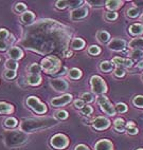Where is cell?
<instances>
[{
	"label": "cell",
	"mask_w": 143,
	"mask_h": 150,
	"mask_svg": "<svg viewBox=\"0 0 143 150\" xmlns=\"http://www.w3.org/2000/svg\"><path fill=\"white\" fill-rule=\"evenodd\" d=\"M68 115L69 114H68V112L66 110H58V111L55 112V118L60 120V121H64V120L68 118Z\"/></svg>",
	"instance_id": "cell-34"
},
{
	"label": "cell",
	"mask_w": 143,
	"mask_h": 150,
	"mask_svg": "<svg viewBox=\"0 0 143 150\" xmlns=\"http://www.w3.org/2000/svg\"><path fill=\"white\" fill-rule=\"evenodd\" d=\"M20 19H21V21L23 22V23H31V22L35 19V14L31 11H27L22 14Z\"/></svg>",
	"instance_id": "cell-23"
},
{
	"label": "cell",
	"mask_w": 143,
	"mask_h": 150,
	"mask_svg": "<svg viewBox=\"0 0 143 150\" xmlns=\"http://www.w3.org/2000/svg\"><path fill=\"white\" fill-rule=\"evenodd\" d=\"M97 40L100 41L101 43H107L108 41L110 40V34L107 31H100L97 33Z\"/></svg>",
	"instance_id": "cell-24"
},
{
	"label": "cell",
	"mask_w": 143,
	"mask_h": 150,
	"mask_svg": "<svg viewBox=\"0 0 143 150\" xmlns=\"http://www.w3.org/2000/svg\"><path fill=\"white\" fill-rule=\"evenodd\" d=\"M115 108H116L117 113H125V112H127V110H128L127 105L124 104V103H118V104L115 106Z\"/></svg>",
	"instance_id": "cell-33"
},
{
	"label": "cell",
	"mask_w": 143,
	"mask_h": 150,
	"mask_svg": "<svg viewBox=\"0 0 143 150\" xmlns=\"http://www.w3.org/2000/svg\"><path fill=\"white\" fill-rule=\"evenodd\" d=\"M140 8H138L137 6H132L127 10L126 12V15L127 17H129V18H137V17L140 16Z\"/></svg>",
	"instance_id": "cell-28"
},
{
	"label": "cell",
	"mask_w": 143,
	"mask_h": 150,
	"mask_svg": "<svg viewBox=\"0 0 143 150\" xmlns=\"http://www.w3.org/2000/svg\"><path fill=\"white\" fill-rule=\"evenodd\" d=\"M14 10H15V12H17V13H24V12H27V6H26L23 2H18L15 4Z\"/></svg>",
	"instance_id": "cell-39"
},
{
	"label": "cell",
	"mask_w": 143,
	"mask_h": 150,
	"mask_svg": "<svg viewBox=\"0 0 143 150\" xmlns=\"http://www.w3.org/2000/svg\"><path fill=\"white\" fill-rule=\"evenodd\" d=\"M128 48L130 50H135V49H143V37H136L129 41L128 43Z\"/></svg>",
	"instance_id": "cell-19"
},
{
	"label": "cell",
	"mask_w": 143,
	"mask_h": 150,
	"mask_svg": "<svg viewBox=\"0 0 143 150\" xmlns=\"http://www.w3.org/2000/svg\"><path fill=\"white\" fill-rule=\"evenodd\" d=\"M130 56L135 59H140L143 57V50L141 49H135V50H132L130 52Z\"/></svg>",
	"instance_id": "cell-35"
},
{
	"label": "cell",
	"mask_w": 143,
	"mask_h": 150,
	"mask_svg": "<svg viewBox=\"0 0 143 150\" xmlns=\"http://www.w3.org/2000/svg\"><path fill=\"white\" fill-rule=\"evenodd\" d=\"M41 69L47 74H56L62 68V62L56 56H48L41 60Z\"/></svg>",
	"instance_id": "cell-2"
},
{
	"label": "cell",
	"mask_w": 143,
	"mask_h": 150,
	"mask_svg": "<svg viewBox=\"0 0 143 150\" xmlns=\"http://www.w3.org/2000/svg\"><path fill=\"white\" fill-rule=\"evenodd\" d=\"M124 2L120 1V0H108L106 1V8L111 12H116L117 10H119L123 6Z\"/></svg>",
	"instance_id": "cell-16"
},
{
	"label": "cell",
	"mask_w": 143,
	"mask_h": 150,
	"mask_svg": "<svg viewBox=\"0 0 143 150\" xmlns=\"http://www.w3.org/2000/svg\"><path fill=\"white\" fill-rule=\"evenodd\" d=\"M113 129L118 132H124L126 130V123L123 118L119 117L113 121Z\"/></svg>",
	"instance_id": "cell-18"
},
{
	"label": "cell",
	"mask_w": 143,
	"mask_h": 150,
	"mask_svg": "<svg viewBox=\"0 0 143 150\" xmlns=\"http://www.w3.org/2000/svg\"><path fill=\"white\" fill-rule=\"evenodd\" d=\"M55 6H56L57 8L63 10V8H66L67 6H69V1H64V0L62 1V0H60V1H56Z\"/></svg>",
	"instance_id": "cell-42"
},
{
	"label": "cell",
	"mask_w": 143,
	"mask_h": 150,
	"mask_svg": "<svg viewBox=\"0 0 143 150\" xmlns=\"http://www.w3.org/2000/svg\"><path fill=\"white\" fill-rule=\"evenodd\" d=\"M105 18L108 21H113V20H116V19L118 18V13H117V12L108 11V12H106V14H105Z\"/></svg>",
	"instance_id": "cell-40"
},
{
	"label": "cell",
	"mask_w": 143,
	"mask_h": 150,
	"mask_svg": "<svg viewBox=\"0 0 143 150\" xmlns=\"http://www.w3.org/2000/svg\"><path fill=\"white\" fill-rule=\"evenodd\" d=\"M27 81L31 86H38L41 83V76L39 74H28Z\"/></svg>",
	"instance_id": "cell-22"
},
{
	"label": "cell",
	"mask_w": 143,
	"mask_h": 150,
	"mask_svg": "<svg viewBox=\"0 0 143 150\" xmlns=\"http://www.w3.org/2000/svg\"><path fill=\"white\" fill-rule=\"evenodd\" d=\"M14 112L13 105L6 102H0V114H12Z\"/></svg>",
	"instance_id": "cell-20"
},
{
	"label": "cell",
	"mask_w": 143,
	"mask_h": 150,
	"mask_svg": "<svg viewBox=\"0 0 143 150\" xmlns=\"http://www.w3.org/2000/svg\"><path fill=\"white\" fill-rule=\"evenodd\" d=\"M85 45H86V42H85L82 38L75 37V38H73L72 41H71L70 47L73 50H82V49H84Z\"/></svg>",
	"instance_id": "cell-21"
},
{
	"label": "cell",
	"mask_w": 143,
	"mask_h": 150,
	"mask_svg": "<svg viewBox=\"0 0 143 150\" xmlns=\"http://www.w3.org/2000/svg\"><path fill=\"white\" fill-rule=\"evenodd\" d=\"M9 46L10 45L6 40H0V51H6Z\"/></svg>",
	"instance_id": "cell-47"
},
{
	"label": "cell",
	"mask_w": 143,
	"mask_h": 150,
	"mask_svg": "<svg viewBox=\"0 0 143 150\" xmlns=\"http://www.w3.org/2000/svg\"><path fill=\"white\" fill-rule=\"evenodd\" d=\"M135 4H137L138 8H143V1H136Z\"/></svg>",
	"instance_id": "cell-51"
},
{
	"label": "cell",
	"mask_w": 143,
	"mask_h": 150,
	"mask_svg": "<svg viewBox=\"0 0 143 150\" xmlns=\"http://www.w3.org/2000/svg\"><path fill=\"white\" fill-rule=\"evenodd\" d=\"M3 126L8 129H13L16 128L18 126V121L15 117H8L3 123Z\"/></svg>",
	"instance_id": "cell-27"
},
{
	"label": "cell",
	"mask_w": 143,
	"mask_h": 150,
	"mask_svg": "<svg viewBox=\"0 0 143 150\" xmlns=\"http://www.w3.org/2000/svg\"><path fill=\"white\" fill-rule=\"evenodd\" d=\"M50 145L51 147L57 150H63L69 146V139L67 135L63 133H57L50 139Z\"/></svg>",
	"instance_id": "cell-6"
},
{
	"label": "cell",
	"mask_w": 143,
	"mask_h": 150,
	"mask_svg": "<svg viewBox=\"0 0 143 150\" xmlns=\"http://www.w3.org/2000/svg\"><path fill=\"white\" fill-rule=\"evenodd\" d=\"M111 62H113L115 66L117 67H121V68H132V64H134V62L129 58H122L120 56H116L113 57Z\"/></svg>",
	"instance_id": "cell-13"
},
{
	"label": "cell",
	"mask_w": 143,
	"mask_h": 150,
	"mask_svg": "<svg viewBox=\"0 0 143 150\" xmlns=\"http://www.w3.org/2000/svg\"><path fill=\"white\" fill-rule=\"evenodd\" d=\"M50 86L57 92H65V91H67L68 88H69L68 83L65 79H63V78H55V79H52V81H50Z\"/></svg>",
	"instance_id": "cell-10"
},
{
	"label": "cell",
	"mask_w": 143,
	"mask_h": 150,
	"mask_svg": "<svg viewBox=\"0 0 143 150\" xmlns=\"http://www.w3.org/2000/svg\"><path fill=\"white\" fill-rule=\"evenodd\" d=\"M6 67L8 70H13V71H16L18 69V62L16 60H13V59H8L6 62Z\"/></svg>",
	"instance_id": "cell-32"
},
{
	"label": "cell",
	"mask_w": 143,
	"mask_h": 150,
	"mask_svg": "<svg viewBox=\"0 0 143 150\" xmlns=\"http://www.w3.org/2000/svg\"><path fill=\"white\" fill-rule=\"evenodd\" d=\"M87 3L93 6H102L106 4V1H87Z\"/></svg>",
	"instance_id": "cell-46"
},
{
	"label": "cell",
	"mask_w": 143,
	"mask_h": 150,
	"mask_svg": "<svg viewBox=\"0 0 143 150\" xmlns=\"http://www.w3.org/2000/svg\"><path fill=\"white\" fill-rule=\"evenodd\" d=\"M92 112H93V109H92V107L89 106V105H85L81 109V113L84 116H89L90 114H92Z\"/></svg>",
	"instance_id": "cell-37"
},
{
	"label": "cell",
	"mask_w": 143,
	"mask_h": 150,
	"mask_svg": "<svg viewBox=\"0 0 143 150\" xmlns=\"http://www.w3.org/2000/svg\"><path fill=\"white\" fill-rule=\"evenodd\" d=\"M10 36L8 30L6 29H0V40H6V38Z\"/></svg>",
	"instance_id": "cell-44"
},
{
	"label": "cell",
	"mask_w": 143,
	"mask_h": 150,
	"mask_svg": "<svg viewBox=\"0 0 143 150\" xmlns=\"http://www.w3.org/2000/svg\"><path fill=\"white\" fill-rule=\"evenodd\" d=\"M128 32L132 36H140L143 34V23H134L128 28Z\"/></svg>",
	"instance_id": "cell-17"
},
{
	"label": "cell",
	"mask_w": 143,
	"mask_h": 150,
	"mask_svg": "<svg viewBox=\"0 0 143 150\" xmlns=\"http://www.w3.org/2000/svg\"><path fill=\"white\" fill-rule=\"evenodd\" d=\"M113 74H115V76H117V77H124L125 74H126V70H125L124 68L117 67L116 69L113 70Z\"/></svg>",
	"instance_id": "cell-38"
},
{
	"label": "cell",
	"mask_w": 143,
	"mask_h": 150,
	"mask_svg": "<svg viewBox=\"0 0 143 150\" xmlns=\"http://www.w3.org/2000/svg\"><path fill=\"white\" fill-rule=\"evenodd\" d=\"M97 104L100 106L101 110H102L103 112L107 114L109 116H113L116 115V108L109 102V99H108L107 96L105 95H100V96L97 97Z\"/></svg>",
	"instance_id": "cell-7"
},
{
	"label": "cell",
	"mask_w": 143,
	"mask_h": 150,
	"mask_svg": "<svg viewBox=\"0 0 143 150\" xmlns=\"http://www.w3.org/2000/svg\"><path fill=\"white\" fill-rule=\"evenodd\" d=\"M16 76V71H13V70H6L4 72V77L6 79H13L14 77Z\"/></svg>",
	"instance_id": "cell-43"
},
{
	"label": "cell",
	"mask_w": 143,
	"mask_h": 150,
	"mask_svg": "<svg viewBox=\"0 0 143 150\" xmlns=\"http://www.w3.org/2000/svg\"><path fill=\"white\" fill-rule=\"evenodd\" d=\"M74 108L75 109H78V110H81L82 108L85 106V102H84L83 99H76V100H74Z\"/></svg>",
	"instance_id": "cell-45"
},
{
	"label": "cell",
	"mask_w": 143,
	"mask_h": 150,
	"mask_svg": "<svg viewBox=\"0 0 143 150\" xmlns=\"http://www.w3.org/2000/svg\"><path fill=\"white\" fill-rule=\"evenodd\" d=\"M93 95H92L91 93H89V92H85V93L82 94L81 96V99H83L85 103H91L93 102Z\"/></svg>",
	"instance_id": "cell-41"
},
{
	"label": "cell",
	"mask_w": 143,
	"mask_h": 150,
	"mask_svg": "<svg viewBox=\"0 0 143 150\" xmlns=\"http://www.w3.org/2000/svg\"><path fill=\"white\" fill-rule=\"evenodd\" d=\"M88 13H89V11H88L87 6H80V8H76L71 11L70 17L72 20H80V19L87 17Z\"/></svg>",
	"instance_id": "cell-12"
},
{
	"label": "cell",
	"mask_w": 143,
	"mask_h": 150,
	"mask_svg": "<svg viewBox=\"0 0 143 150\" xmlns=\"http://www.w3.org/2000/svg\"><path fill=\"white\" fill-rule=\"evenodd\" d=\"M137 68H140V69H143V60L140 62H138L137 64Z\"/></svg>",
	"instance_id": "cell-52"
},
{
	"label": "cell",
	"mask_w": 143,
	"mask_h": 150,
	"mask_svg": "<svg viewBox=\"0 0 143 150\" xmlns=\"http://www.w3.org/2000/svg\"><path fill=\"white\" fill-rule=\"evenodd\" d=\"M27 106L30 109H32L33 111L37 114H45L47 112V106L46 104H43L39 100V98L36 96H29L26 100Z\"/></svg>",
	"instance_id": "cell-5"
},
{
	"label": "cell",
	"mask_w": 143,
	"mask_h": 150,
	"mask_svg": "<svg viewBox=\"0 0 143 150\" xmlns=\"http://www.w3.org/2000/svg\"><path fill=\"white\" fill-rule=\"evenodd\" d=\"M136 150H143V148H139V149H136Z\"/></svg>",
	"instance_id": "cell-54"
},
{
	"label": "cell",
	"mask_w": 143,
	"mask_h": 150,
	"mask_svg": "<svg viewBox=\"0 0 143 150\" xmlns=\"http://www.w3.org/2000/svg\"><path fill=\"white\" fill-rule=\"evenodd\" d=\"M74 150H91V149H90V148L85 144H78L75 146Z\"/></svg>",
	"instance_id": "cell-48"
},
{
	"label": "cell",
	"mask_w": 143,
	"mask_h": 150,
	"mask_svg": "<svg viewBox=\"0 0 143 150\" xmlns=\"http://www.w3.org/2000/svg\"><path fill=\"white\" fill-rule=\"evenodd\" d=\"M95 150H113V144L107 139H102L95 144Z\"/></svg>",
	"instance_id": "cell-14"
},
{
	"label": "cell",
	"mask_w": 143,
	"mask_h": 150,
	"mask_svg": "<svg viewBox=\"0 0 143 150\" xmlns=\"http://www.w3.org/2000/svg\"><path fill=\"white\" fill-rule=\"evenodd\" d=\"M88 53H89L90 55H95V56H97V55H99V54L101 53V48L99 46L92 45V46H90L89 48H88Z\"/></svg>",
	"instance_id": "cell-36"
},
{
	"label": "cell",
	"mask_w": 143,
	"mask_h": 150,
	"mask_svg": "<svg viewBox=\"0 0 143 150\" xmlns=\"http://www.w3.org/2000/svg\"><path fill=\"white\" fill-rule=\"evenodd\" d=\"M72 102V95L71 94H64L60 96L54 97L51 100V105L53 107H63Z\"/></svg>",
	"instance_id": "cell-9"
},
{
	"label": "cell",
	"mask_w": 143,
	"mask_h": 150,
	"mask_svg": "<svg viewBox=\"0 0 143 150\" xmlns=\"http://www.w3.org/2000/svg\"><path fill=\"white\" fill-rule=\"evenodd\" d=\"M115 68V64L112 62H108V60H104L100 64V70L102 72H110Z\"/></svg>",
	"instance_id": "cell-25"
},
{
	"label": "cell",
	"mask_w": 143,
	"mask_h": 150,
	"mask_svg": "<svg viewBox=\"0 0 143 150\" xmlns=\"http://www.w3.org/2000/svg\"><path fill=\"white\" fill-rule=\"evenodd\" d=\"M110 124H111L110 121L107 117H105V116H97V117H95L91 122V125L93 127V129L99 130V131L107 129L108 127L110 126Z\"/></svg>",
	"instance_id": "cell-8"
},
{
	"label": "cell",
	"mask_w": 143,
	"mask_h": 150,
	"mask_svg": "<svg viewBox=\"0 0 143 150\" xmlns=\"http://www.w3.org/2000/svg\"><path fill=\"white\" fill-rule=\"evenodd\" d=\"M127 42L123 38H113L108 42V48L112 51H123Z\"/></svg>",
	"instance_id": "cell-11"
},
{
	"label": "cell",
	"mask_w": 143,
	"mask_h": 150,
	"mask_svg": "<svg viewBox=\"0 0 143 150\" xmlns=\"http://www.w3.org/2000/svg\"><path fill=\"white\" fill-rule=\"evenodd\" d=\"M10 59H13V60H19L23 57V51L19 47H12L10 50L8 51Z\"/></svg>",
	"instance_id": "cell-15"
},
{
	"label": "cell",
	"mask_w": 143,
	"mask_h": 150,
	"mask_svg": "<svg viewBox=\"0 0 143 150\" xmlns=\"http://www.w3.org/2000/svg\"><path fill=\"white\" fill-rule=\"evenodd\" d=\"M41 64H36V62L32 64L30 66V67L28 68L29 74H39V72H41Z\"/></svg>",
	"instance_id": "cell-30"
},
{
	"label": "cell",
	"mask_w": 143,
	"mask_h": 150,
	"mask_svg": "<svg viewBox=\"0 0 143 150\" xmlns=\"http://www.w3.org/2000/svg\"><path fill=\"white\" fill-rule=\"evenodd\" d=\"M6 41L9 42V45H12V43H13L14 41H15V39H14V36H13V35L10 34V36H9V37L6 38Z\"/></svg>",
	"instance_id": "cell-50"
},
{
	"label": "cell",
	"mask_w": 143,
	"mask_h": 150,
	"mask_svg": "<svg viewBox=\"0 0 143 150\" xmlns=\"http://www.w3.org/2000/svg\"><path fill=\"white\" fill-rule=\"evenodd\" d=\"M72 54H73L72 51H70V50H65V51H64V56L67 57V58L72 56Z\"/></svg>",
	"instance_id": "cell-49"
},
{
	"label": "cell",
	"mask_w": 143,
	"mask_h": 150,
	"mask_svg": "<svg viewBox=\"0 0 143 150\" xmlns=\"http://www.w3.org/2000/svg\"><path fill=\"white\" fill-rule=\"evenodd\" d=\"M68 76H69V78L75 81V79H78V78L82 77V71L80 69H78V68H73L68 72Z\"/></svg>",
	"instance_id": "cell-29"
},
{
	"label": "cell",
	"mask_w": 143,
	"mask_h": 150,
	"mask_svg": "<svg viewBox=\"0 0 143 150\" xmlns=\"http://www.w3.org/2000/svg\"><path fill=\"white\" fill-rule=\"evenodd\" d=\"M27 135L22 131H10L4 135V143L8 147H18L27 142Z\"/></svg>",
	"instance_id": "cell-3"
},
{
	"label": "cell",
	"mask_w": 143,
	"mask_h": 150,
	"mask_svg": "<svg viewBox=\"0 0 143 150\" xmlns=\"http://www.w3.org/2000/svg\"><path fill=\"white\" fill-rule=\"evenodd\" d=\"M126 131L129 135H136V134L139 132L137 126H136L135 122H132V121L127 122L126 123Z\"/></svg>",
	"instance_id": "cell-26"
},
{
	"label": "cell",
	"mask_w": 143,
	"mask_h": 150,
	"mask_svg": "<svg viewBox=\"0 0 143 150\" xmlns=\"http://www.w3.org/2000/svg\"><path fill=\"white\" fill-rule=\"evenodd\" d=\"M90 85H91L92 92L99 96L104 95L107 92V85H106L105 81L99 75H93L90 78Z\"/></svg>",
	"instance_id": "cell-4"
},
{
	"label": "cell",
	"mask_w": 143,
	"mask_h": 150,
	"mask_svg": "<svg viewBox=\"0 0 143 150\" xmlns=\"http://www.w3.org/2000/svg\"><path fill=\"white\" fill-rule=\"evenodd\" d=\"M141 20H142V22H143V14H142V16H141Z\"/></svg>",
	"instance_id": "cell-53"
},
{
	"label": "cell",
	"mask_w": 143,
	"mask_h": 150,
	"mask_svg": "<svg viewBox=\"0 0 143 150\" xmlns=\"http://www.w3.org/2000/svg\"><path fill=\"white\" fill-rule=\"evenodd\" d=\"M56 121L53 118H37V120H26L20 124V128L24 132H34L41 129L54 126Z\"/></svg>",
	"instance_id": "cell-1"
},
{
	"label": "cell",
	"mask_w": 143,
	"mask_h": 150,
	"mask_svg": "<svg viewBox=\"0 0 143 150\" xmlns=\"http://www.w3.org/2000/svg\"><path fill=\"white\" fill-rule=\"evenodd\" d=\"M132 105L137 108L143 109V95H136L132 98Z\"/></svg>",
	"instance_id": "cell-31"
}]
</instances>
